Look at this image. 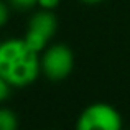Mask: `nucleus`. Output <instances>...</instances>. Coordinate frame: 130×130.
Wrapping results in <instances>:
<instances>
[{"instance_id": "f257e3e1", "label": "nucleus", "mask_w": 130, "mask_h": 130, "mask_svg": "<svg viewBox=\"0 0 130 130\" xmlns=\"http://www.w3.org/2000/svg\"><path fill=\"white\" fill-rule=\"evenodd\" d=\"M41 71L40 54L22 40L0 43V77L13 87L30 86Z\"/></svg>"}, {"instance_id": "f03ea898", "label": "nucleus", "mask_w": 130, "mask_h": 130, "mask_svg": "<svg viewBox=\"0 0 130 130\" xmlns=\"http://www.w3.org/2000/svg\"><path fill=\"white\" fill-rule=\"evenodd\" d=\"M122 115L107 102L87 105L76 120V130H122Z\"/></svg>"}, {"instance_id": "7ed1b4c3", "label": "nucleus", "mask_w": 130, "mask_h": 130, "mask_svg": "<svg viewBox=\"0 0 130 130\" xmlns=\"http://www.w3.org/2000/svg\"><path fill=\"white\" fill-rule=\"evenodd\" d=\"M41 71L50 81H63L74 68V54L68 44L56 43L44 48L40 56Z\"/></svg>"}, {"instance_id": "20e7f679", "label": "nucleus", "mask_w": 130, "mask_h": 130, "mask_svg": "<svg viewBox=\"0 0 130 130\" xmlns=\"http://www.w3.org/2000/svg\"><path fill=\"white\" fill-rule=\"evenodd\" d=\"M58 28V18L51 10H38L31 15L26 26V31L23 35V41L28 44L33 51L41 54L44 48L48 46V41L56 33Z\"/></svg>"}, {"instance_id": "39448f33", "label": "nucleus", "mask_w": 130, "mask_h": 130, "mask_svg": "<svg viewBox=\"0 0 130 130\" xmlns=\"http://www.w3.org/2000/svg\"><path fill=\"white\" fill-rule=\"evenodd\" d=\"M0 130H18V117L8 107H0Z\"/></svg>"}, {"instance_id": "423d86ee", "label": "nucleus", "mask_w": 130, "mask_h": 130, "mask_svg": "<svg viewBox=\"0 0 130 130\" xmlns=\"http://www.w3.org/2000/svg\"><path fill=\"white\" fill-rule=\"evenodd\" d=\"M8 5L18 12H26L38 5V0H8Z\"/></svg>"}, {"instance_id": "0eeeda50", "label": "nucleus", "mask_w": 130, "mask_h": 130, "mask_svg": "<svg viewBox=\"0 0 130 130\" xmlns=\"http://www.w3.org/2000/svg\"><path fill=\"white\" fill-rule=\"evenodd\" d=\"M8 17H10V5L3 0H0V28L7 25Z\"/></svg>"}, {"instance_id": "6e6552de", "label": "nucleus", "mask_w": 130, "mask_h": 130, "mask_svg": "<svg viewBox=\"0 0 130 130\" xmlns=\"http://www.w3.org/2000/svg\"><path fill=\"white\" fill-rule=\"evenodd\" d=\"M12 84H8L3 77H0V102H3V101H7L8 99V95H10V91H12Z\"/></svg>"}, {"instance_id": "1a4fd4ad", "label": "nucleus", "mask_w": 130, "mask_h": 130, "mask_svg": "<svg viewBox=\"0 0 130 130\" xmlns=\"http://www.w3.org/2000/svg\"><path fill=\"white\" fill-rule=\"evenodd\" d=\"M61 0H38V5L41 8H46V10H53L59 5Z\"/></svg>"}, {"instance_id": "9d476101", "label": "nucleus", "mask_w": 130, "mask_h": 130, "mask_svg": "<svg viewBox=\"0 0 130 130\" xmlns=\"http://www.w3.org/2000/svg\"><path fill=\"white\" fill-rule=\"evenodd\" d=\"M81 2H84V3H91V5H94V3H101V2H104V0H81Z\"/></svg>"}]
</instances>
